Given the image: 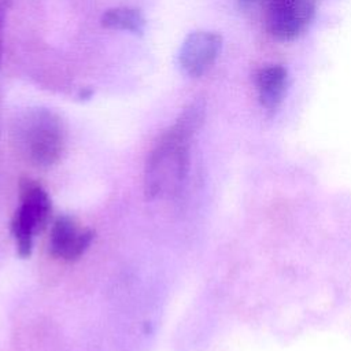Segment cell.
Wrapping results in <instances>:
<instances>
[{
	"label": "cell",
	"instance_id": "cell-1",
	"mask_svg": "<svg viewBox=\"0 0 351 351\" xmlns=\"http://www.w3.org/2000/svg\"><path fill=\"white\" fill-rule=\"evenodd\" d=\"M204 118V103H191L160 136L151 151L144 171L147 197L170 195L181 186L189 170L191 144Z\"/></svg>",
	"mask_w": 351,
	"mask_h": 351
},
{
	"label": "cell",
	"instance_id": "cell-2",
	"mask_svg": "<svg viewBox=\"0 0 351 351\" xmlns=\"http://www.w3.org/2000/svg\"><path fill=\"white\" fill-rule=\"evenodd\" d=\"M12 140L19 155L37 167H51L62 156L66 130L60 117L44 107L29 108L12 126Z\"/></svg>",
	"mask_w": 351,
	"mask_h": 351
},
{
	"label": "cell",
	"instance_id": "cell-3",
	"mask_svg": "<svg viewBox=\"0 0 351 351\" xmlns=\"http://www.w3.org/2000/svg\"><path fill=\"white\" fill-rule=\"evenodd\" d=\"M19 207L11 222V230L18 254L26 258L32 252L34 234L48 225L52 206L45 189L29 178L22 180L19 184Z\"/></svg>",
	"mask_w": 351,
	"mask_h": 351
},
{
	"label": "cell",
	"instance_id": "cell-4",
	"mask_svg": "<svg viewBox=\"0 0 351 351\" xmlns=\"http://www.w3.org/2000/svg\"><path fill=\"white\" fill-rule=\"evenodd\" d=\"M262 4L270 34L281 41L296 38L314 16L313 0H263Z\"/></svg>",
	"mask_w": 351,
	"mask_h": 351
},
{
	"label": "cell",
	"instance_id": "cell-5",
	"mask_svg": "<svg viewBox=\"0 0 351 351\" xmlns=\"http://www.w3.org/2000/svg\"><path fill=\"white\" fill-rule=\"evenodd\" d=\"M222 47V37L215 32L196 30L189 33L181 44L178 62L189 77L203 75L217 60Z\"/></svg>",
	"mask_w": 351,
	"mask_h": 351
},
{
	"label": "cell",
	"instance_id": "cell-6",
	"mask_svg": "<svg viewBox=\"0 0 351 351\" xmlns=\"http://www.w3.org/2000/svg\"><path fill=\"white\" fill-rule=\"evenodd\" d=\"M93 237L90 229H80L73 218L60 215L51 226L49 252L58 259L77 261L89 248Z\"/></svg>",
	"mask_w": 351,
	"mask_h": 351
},
{
	"label": "cell",
	"instance_id": "cell-7",
	"mask_svg": "<svg viewBox=\"0 0 351 351\" xmlns=\"http://www.w3.org/2000/svg\"><path fill=\"white\" fill-rule=\"evenodd\" d=\"M287 70L280 64L265 66L256 73L255 85L262 107L276 110L280 106L287 89Z\"/></svg>",
	"mask_w": 351,
	"mask_h": 351
},
{
	"label": "cell",
	"instance_id": "cell-8",
	"mask_svg": "<svg viewBox=\"0 0 351 351\" xmlns=\"http://www.w3.org/2000/svg\"><path fill=\"white\" fill-rule=\"evenodd\" d=\"M100 23L106 29L130 32L133 34H143L145 29L144 15L133 7L110 8L101 15Z\"/></svg>",
	"mask_w": 351,
	"mask_h": 351
},
{
	"label": "cell",
	"instance_id": "cell-9",
	"mask_svg": "<svg viewBox=\"0 0 351 351\" xmlns=\"http://www.w3.org/2000/svg\"><path fill=\"white\" fill-rule=\"evenodd\" d=\"M7 11L0 8V62H1V55H3V38H4V18H5Z\"/></svg>",
	"mask_w": 351,
	"mask_h": 351
},
{
	"label": "cell",
	"instance_id": "cell-10",
	"mask_svg": "<svg viewBox=\"0 0 351 351\" xmlns=\"http://www.w3.org/2000/svg\"><path fill=\"white\" fill-rule=\"evenodd\" d=\"M11 4H12V0H0V8H3L5 11L10 10Z\"/></svg>",
	"mask_w": 351,
	"mask_h": 351
},
{
	"label": "cell",
	"instance_id": "cell-11",
	"mask_svg": "<svg viewBox=\"0 0 351 351\" xmlns=\"http://www.w3.org/2000/svg\"><path fill=\"white\" fill-rule=\"evenodd\" d=\"M241 1H243V3H256V1H261V3H262L263 0H241Z\"/></svg>",
	"mask_w": 351,
	"mask_h": 351
}]
</instances>
